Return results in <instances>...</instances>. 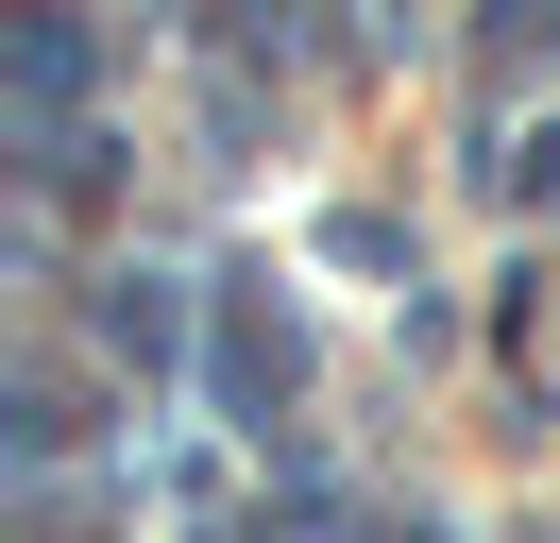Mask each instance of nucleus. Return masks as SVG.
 <instances>
[{
    "label": "nucleus",
    "instance_id": "nucleus-1",
    "mask_svg": "<svg viewBox=\"0 0 560 543\" xmlns=\"http://www.w3.org/2000/svg\"><path fill=\"white\" fill-rule=\"evenodd\" d=\"M85 68H103L85 0H18V18H0V85H18V170H51V153L85 136Z\"/></svg>",
    "mask_w": 560,
    "mask_h": 543
},
{
    "label": "nucleus",
    "instance_id": "nucleus-5",
    "mask_svg": "<svg viewBox=\"0 0 560 543\" xmlns=\"http://www.w3.org/2000/svg\"><path fill=\"white\" fill-rule=\"evenodd\" d=\"M492 187H510V204H560V119H544V136H510V153H492Z\"/></svg>",
    "mask_w": 560,
    "mask_h": 543
},
{
    "label": "nucleus",
    "instance_id": "nucleus-4",
    "mask_svg": "<svg viewBox=\"0 0 560 543\" xmlns=\"http://www.w3.org/2000/svg\"><path fill=\"white\" fill-rule=\"evenodd\" d=\"M323 527H340V509H323V475H289V493H272V509H255V527H238V543H323Z\"/></svg>",
    "mask_w": 560,
    "mask_h": 543
},
{
    "label": "nucleus",
    "instance_id": "nucleus-6",
    "mask_svg": "<svg viewBox=\"0 0 560 543\" xmlns=\"http://www.w3.org/2000/svg\"><path fill=\"white\" fill-rule=\"evenodd\" d=\"M357 543H442V527H424V509H408V527H357Z\"/></svg>",
    "mask_w": 560,
    "mask_h": 543
},
{
    "label": "nucleus",
    "instance_id": "nucleus-2",
    "mask_svg": "<svg viewBox=\"0 0 560 543\" xmlns=\"http://www.w3.org/2000/svg\"><path fill=\"white\" fill-rule=\"evenodd\" d=\"M306 391V323L272 305V272H221V425L272 441V407Z\"/></svg>",
    "mask_w": 560,
    "mask_h": 543
},
{
    "label": "nucleus",
    "instance_id": "nucleus-3",
    "mask_svg": "<svg viewBox=\"0 0 560 543\" xmlns=\"http://www.w3.org/2000/svg\"><path fill=\"white\" fill-rule=\"evenodd\" d=\"M103 357H119V373H171V357H187V305L153 289V272H103Z\"/></svg>",
    "mask_w": 560,
    "mask_h": 543
}]
</instances>
